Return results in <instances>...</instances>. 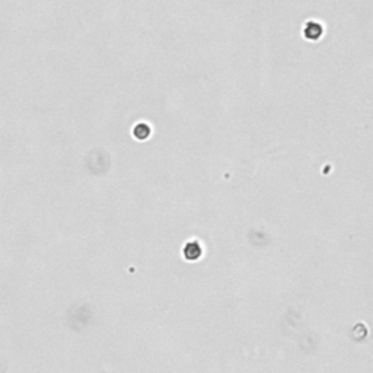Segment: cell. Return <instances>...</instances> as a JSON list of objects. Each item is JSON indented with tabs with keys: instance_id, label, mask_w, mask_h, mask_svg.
<instances>
[{
	"instance_id": "6da1fadb",
	"label": "cell",
	"mask_w": 373,
	"mask_h": 373,
	"mask_svg": "<svg viewBox=\"0 0 373 373\" xmlns=\"http://www.w3.org/2000/svg\"><path fill=\"white\" fill-rule=\"evenodd\" d=\"M184 252H185V256H186V258H191V259L200 256V254H201L200 243H198V242H188V243L185 245V248H184Z\"/></svg>"
}]
</instances>
